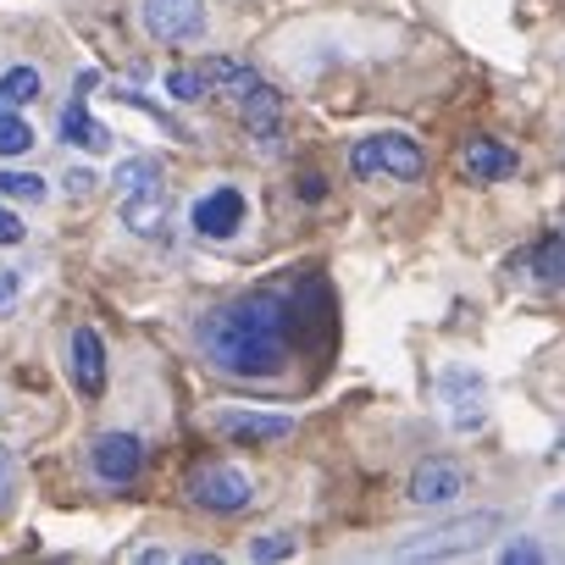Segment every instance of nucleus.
Masks as SVG:
<instances>
[{"mask_svg":"<svg viewBox=\"0 0 565 565\" xmlns=\"http://www.w3.org/2000/svg\"><path fill=\"white\" fill-rule=\"evenodd\" d=\"M295 306L282 295H244L200 322V350L227 377H271L289 361Z\"/></svg>","mask_w":565,"mask_h":565,"instance_id":"nucleus-1","label":"nucleus"},{"mask_svg":"<svg viewBox=\"0 0 565 565\" xmlns=\"http://www.w3.org/2000/svg\"><path fill=\"white\" fill-rule=\"evenodd\" d=\"M117 205H122V222L139 233V238H156L167 227V183H161V167L150 156H128L117 167Z\"/></svg>","mask_w":565,"mask_h":565,"instance_id":"nucleus-2","label":"nucleus"},{"mask_svg":"<svg viewBox=\"0 0 565 565\" xmlns=\"http://www.w3.org/2000/svg\"><path fill=\"white\" fill-rule=\"evenodd\" d=\"M499 526H504L499 510L455 515V521H444V526H427V532L405 537V543L394 548V559H449V554H471V548H477L482 537H493Z\"/></svg>","mask_w":565,"mask_h":565,"instance_id":"nucleus-3","label":"nucleus"},{"mask_svg":"<svg viewBox=\"0 0 565 565\" xmlns=\"http://www.w3.org/2000/svg\"><path fill=\"white\" fill-rule=\"evenodd\" d=\"M350 167H355V178H399V183H411V178L427 172V156L405 134H377V139H355Z\"/></svg>","mask_w":565,"mask_h":565,"instance_id":"nucleus-4","label":"nucleus"},{"mask_svg":"<svg viewBox=\"0 0 565 565\" xmlns=\"http://www.w3.org/2000/svg\"><path fill=\"white\" fill-rule=\"evenodd\" d=\"M438 394H444V405H449V427H455V433H477V427L488 422V383H482L477 372L449 366L444 383H438Z\"/></svg>","mask_w":565,"mask_h":565,"instance_id":"nucleus-5","label":"nucleus"},{"mask_svg":"<svg viewBox=\"0 0 565 565\" xmlns=\"http://www.w3.org/2000/svg\"><path fill=\"white\" fill-rule=\"evenodd\" d=\"M145 29L167 45H194L205 34V7L200 0H145Z\"/></svg>","mask_w":565,"mask_h":565,"instance_id":"nucleus-6","label":"nucleus"},{"mask_svg":"<svg viewBox=\"0 0 565 565\" xmlns=\"http://www.w3.org/2000/svg\"><path fill=\"white\" fill-rule=\"evenodd\" d=\"M189 493H194V504H205V510H244L249 504V477L238 471V466H200L194 477H189Z\"/></svg>","mask_w":565,"mask_h":565,"instance_id":"nucleus-7","label":"nucleus"},{"mask_svg":"<svg viewBox=\"0 0 565 565\" xmlns=\"http://www.w3.org/2000/svg\"><path fill=\"white\" fill-rule=\"evenodd\" d=\"M89 460H95V477H100V482L122 488V482L139 477V466H145V444H139L134 433H106V438H95Z\"/></svg>","mask_w":565,"mask_h":565,"instance_id":"nucleus-8","label":"nucleus"},{"mask_svg":"<svg viewBox=\"0 0 565 565\" xmlns=\"http://www.w3.org/2000/svg\"><path fill=\"white\" fill-rule=\"evenodd\" d=\"M216 433L227 444H277L295 433V416H260V411H227L216 416Z\"/></svg>","mask_w":565,"mask_h":565,"instance_id":"nucleus-9","label":"nucleus"},{"mask_svg":"<svg viewBox=\"0 0 565 565\" xmlns=\"http://www.w3.org/2000/svg\"><path fill=\"white\" fill-rule=\"evenodd\" d=\"M194 227L205 238H227L244 227V194L238 189H211L205 200H194Z\"/></svg>","mask_w":565,"mask_h":565,"instance_id":"nucleus-10","label":"nucleus"},{"mask_svg":"<svg viewBox=\"0 0 565 565\" xmlns=\"http://www.w3.org/2000/svg\"><path fill=\"white\" fill-rule=\"evenodd\" d=\"M460 493H466V471L449 466V460H427V466H416V477H411V499H416V504H449V499H460Z\"/></svg>","mask_w":565,"mask_h":565,"instance_id":"nucleus-11","label":"nucleus"},{"mask_svg":"<svg viewBox=\"0 0 565 565\" xmlns=\"http://www.w3.org/2000/svg\"><path fill=\"white\" fill-rule=\"evenodd\" d=\"M238 117H244L249 139H260V145L271 150V139H277V122H282V95H277L271 84H255V89L238 100Z\"/></svg>","mask_w":565,"mask_h":565,"instance_id":"nucleus-12","label":"nucleus"},{"mask_svg":"<svg viewBox=\"0 0 565 565\" xmlns=\"http://www.w3.org/2000/svg\"><path fill=\"white\" fill-rule=\"evenodd\" d=\"M73 383H78V394H89V399L106 388V344H100L95 328H78V333H73Z\"/></svg>","mask_w":565,"mask_h":565,"instance_id":"nucleus-13","label":"nucleus"},{"mask_svg":"<svg viewBox=\"0 0 565 565\" xmlns=\"http://www.w3.org/2000/svg\"><path fill=\"white\" fill-rule=\"evenodd\" d=\"M200 78H205V95H222V100H244L255 84H260V73L255 67H244V62H227V56H216V62H205L200 67Z\"/></svg>","mask_w":565,"mask_h":565,"instance_id":"nucleus-14","label":"nucleus"},{"mask_svg":"<svg viewBox=\"0 0 565 565\" xmlns=\"http://www.w3.org/2000/svg\"><path fill=\"white\" fill-rule=\"evenodd\" d=\"M62 139H67V145H78V150H89V156L111 150V134L89 117V106H84V100H67V106H62Z\"/></svg>","mask_w":565,"mask_h":565,"instance_id":"nucleus-15","label":"nucleus"},{"mask_svg":"<svg viewBox=\"0 0 565 565\" xmlns=\"http://www.w3.org/2000/svg\"><path fill=\"white\" fill-rule=\"evenodd\" d=\"M466 172L482 178V183H493V178H510L515 172V156L504 145H493V139H471L466 145Z\"/></svg>","mask_w":565,"mask_h":565,"instance_id":"nucleus-16","label":"nucleus"},{"mask_svg":"<svg viewBox=\"0 0 565 565\" xmlns=\"http://www.w3.org/2000/svg\"><path fill=\"white\" fill-rule=\"evenodd\" d=\"M40 95V73L34 67H12L7 78H0V100H7V106H29Z\"/></svg>","mask_w":565,"mask_h":565,"instance_id":"nucleus-17","label":"nucleus"},{"mask_svg":"<svg viewBox=\"0 0 565 565\" xmlns=\"http://www.w3.org/2000/svg\"><path fill=\"white\" fill-rule=\"evenodd\" d=\"M0 194L40 205V200H45V178H34V172H0Z\"/></svg>","mask_w":565,"mask_h":565,"instance_id":"nucleus-18","label":"nucleus"},{"mask_svg":"<svg viewBox=\"0 0 565 565\" xmlns=\"http://www.w3.org/2000/svg\"><path fill=\"white\" fill-rule=\"evenodd\" d=\"M29 145H34V128L12 111H0V156H23Z\"/></svg>","mask_w":565,"mask_h":565,"instance_id":"nucleus-19","label":"nucleus"},{"mask_svg":"<svg viewBox=\"0 0 565 565\" xmlns=\"http://www.w3.org/2000/svg\"><path fill=\"white\" fill-rule=\"evenodd\" d=\"M167 89H172V100H205V78H200V67H178V73H167Z\"/></svg>","mask_w":565,"mask_h":565,"instance_id":"nucleus-20","label":"nucleus"},{"mask_svg":"<svg viewBox=\"0 0 565 565\" xmlns=\"http://www.w3.org/2000/svg\"><path fill=\"white\" fill-rule=\"evenodd\" d=\"M249 554H255V559H282V554H295V537H289V532H266Z\"/></svg>","mask_w":565,"mask_h":565,"instance_id":"nucleus-21","label":"nucleus"},{"mask_svg":"<svg viewBox=\"0 0 565 565\" xmlns=\"http://www.w3.org/2000/svg\"><path fill=\"white\" fill-rule=\"evenodd\" d=\"M12 477H18V460H12L7 444H0V510H7V499H12Z\"/></svg>","mask_w":565,"mask_h":565,"instance_id":"nucleus-22","label":"nucleus"},{"mask_svg":"<svg viewBox=\"0 0 565 565\" xmlns=\"http://www.w3.org/2000/svg\"><path fill=\"white\" fill-rule=\"evenodd\" d=\"M543 548L537 543H504V565H537Z\"/></svg>","mask_w":565,"mask_h":565,"instance_id":"nucleus-23","label":"nucleus"},{"mask_svg":"<svg viewBox=\"0 0 565 565\" xmlns=\"http://www.w3.org/2000/svg\"><path fill=\"white\" fill-rule=\"evenodd\" d=\"M18 289H23V282H18V271H0V317H7V311L18 306Z\"/></svg>","mask_w":565,"mask_h":565,"instance_id":"nucleus-24","label":"nucleus"},{"mask_svg":"<svg viewBox=\"0 0 565 565\" xmlns=\"http://www.w3.org/2000/svg\"><path fill=\"white\" fill-rule=\"evenodd\" d=\"M0 244H23V222L7 205H0Z\"/></svg>","mask_w":565,"mask_h":565,"instance_id":"nucleus-25","label":"nucleus"},{"mask_svg":"<svg viewBox=\"0 0 565 565\" xmlns=\"http://www.w3.org/2000/svg\"><path fill=\"white\" fill-rule=\"evenodd\" d=\"M67 194H95V172H67Z\"/></svg>","mask_w":565,"mask_h":565,"instance_id":"nucleus-26","label":"nucleus"},{"mask_svg":"<svg viewBox=\"0 0 565 565\" xmlns=\"http://www.w3.org/2000/svg\"><path fill=\"white\" fill-rule=\"evenodd\" d=\"M559 255H565V238H559Z\"/></svg>","mask_w":565,"mask_h":565,"instance_id":"nucleus-27","label":"nucleus"},{"mask_svg":"<svg viewBox=\"0 0 565 565\" xmlns=\"http://www.w3.org/2000/svg\"><path fill=\"white\" fill-rule=\"evenodd\" d=\"M0 106H7V100H0Z\"/></svg>","mask_w":565,"mask_h":565,"instance_id":"nucleus-28","label":"nucleus"}]
</instances>
